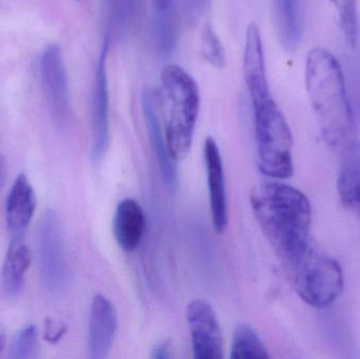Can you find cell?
Listing matches in <instances>:
<instances>
[{"mask_svg":"<svg viewBox=\"0 0 360 359\" xmlns=\"http://www.w3.org/2000/svg\"><path fill=\"white\" fill-rule=\"evenodd\" d=\"M44 328V339L50 344L58 343L68 330V327L63 322L53 320H46Z\"/></svg>","mask_w":360,"mask_h":359,"instance_id":"25","label":"cell"},{"mask_svg":"<svg viewBox=\"0 0 360 359\" xmlns=\"http://www.w3.org/2000/svg\"><path fill=\"white\" fill-rule=\"evenodd\" d=\"M37 351V329L31 325L23 328L15 337L10 350V358H36Z\"/></svg>","mask_w":360,"mask_h":359,"instance_id":"23","label":"cell"},{"mask_svg":"<svg viewBox=\"0 0 360 359\" xmlns=\"http://www.w3.org/2000/svg\"><path fill=\"white\" fill-rule=\"evenodd\" d=\"M338 13V23L345 41L354 48L359 40V13L357 0H330Z\"/></svg>","mask_w":360,"mask_h":359,"instance_id":"22","label":"cell"},{"mask_svg":"<svg viewBox=\"0 0 360 359\" xmlns=\"http://www.w3.org/2000/svg\"><path fill=\"white\" fill-rule=\"evenodd\" d=\"M38 253L42 285L51 293L63 292L69 284L70 269L60 219L46 210L38 228Z\"/></svg>","mask_w":360,"mask_h":359,"instance_id":"6","label":"cell"},{"mask_svg":"<svg viewBox=\"0 0 360 359\" xmlns=\"http://www.w3.org/2000/svg\"><path fill=\"white\" fill-rule=\"evenodd\" d=\"M109 39L105 38L95 70L92 97V159L98 162L107 153L110 143V96L107 56Z\"/></svg>","mask_w":360,"mask_h":359,"instance_id":"9","label":"cell"},{"mask_svg":"<svg viewBox=\"0 0 360 359\" xmlns=\"http://www.w3.org/2000/svg\"><path fill=\"white\" fill-rule=\"evenodd\" d=\"M118 330V314L114 303L103 294L95 295L89 322V354L93 359L109 355Z\"/></svg>","mask_w":360,"mask_h":359,"instance_id":"12","label":"cell"},{"mask_svg":"<svg viewBox=\"0 0 360 359\" xmlns=\"http://www.w3.org/2000/svg\"><path fill=\"white\" fill-rule=\"evenodd\" d=\"M212 223L218 234L226 231L229 223L228 197H226V177L224 162L219 148L213 137H207L203 147Z\"/></svg>","mask_w":360,"mask_h":359,"instance_id":"11","label":"cell"},{"mask_svg":"<svg viewBox=\"0 0 360 359\" xmlns=\"http://www.w3.org/2000/svg\"><path fill=\"white\" fill-rule=\"evenodd\" d=\"M201 53L212 67L221 69L226 65V53L219 38L210 25L203 29L201 35Z\"/></svg>","mask_w":360,"mask_h":359,"instance_id":"24","label":"cell"},{"mask_svg":"<svg viewBox=\"0 0 360 359\" xmlns=\"http://www.w3.org/2000/svg\"><path fill=\"white\" fill-rule=\"evenodd\" d=\"M186 320L197 359L224 358V337L212 306L203 299L193 301L186 308Z\"/></svg>","mask_w":360,"mask_h":359,"instance_id":"8","label":"cell"},{"mask_svg":"<svg viewBox=\"0 0 360 359\" xmlns=\"http://www.w3.org/2000/svg\"><path fill=\"white\" fill-rule=\"evenodd\" d=\"M351 210L354 211V212L360 216V191L359 195H357L356 200H355L352 207H351Z\"/></svg>","mask_w":360,"mask_h":359,"instance_id":"30","label":"cell"},{"mask_svg":"<svg viewBox=\"0 0 360 359\" xmlns=\"http://www.w3.org/2000/svg\"><path fill=\"white\" fill-rule=\"evenodd\" d=\"M151 34L160 55L169 56L179 41V20L175 0H152Z\"/></svg>","mask_w":360,"mask_h":359,"instance_id":"16","label":"cell"},{"mask_svg":"<svg viewBox=\"0 0 360 359\" xmlns=\"http://www.w3.org/2000/svg\"><path fill=\"white\" fill-rule=\"evenodd\" d=\"M6 173H8V170H6V159L4 156L0 155V190L6 183Z\"/></svg>","mask_w":360,"mask_h":359,"instance_id":"28","label":"cell"},{"mask_svg":"<svg viewBox=\"0 0 360 359\" xmlns=\"http://www.w3.org/2000/svg\"><path fill=\"white\" fill-rule=\"evenodd\" d=\"M146 225V214L139 202L133 198L120 200L114 214L113 232L122 251L132 252L141 244Z\"/></svg>","mask_w":360,"mask_h":359,"instance_id":"15","label":"cell"},{"mask_svg":"<svg viewBox=\"0 0 360 359\" xmlns=\"http://www.w3.org/2000/svg\"><path fill=\"white\" fill-rule=\"evenodd\" d=\"M36 210L33 187L25 174L13 183L6 202V226L13 238H22Z\"/></svg>","mask_w":360,"mask_h":359,"instance_id":"14","label":"cell"},{"mask_svg":"<svg viewBox=\"0 0 360 359\" xmlns=\"http://www.w3.org/2000/svg\"><path fill=\"white\" fill-rule=\"evenodd\" d=\"M283 269L300 299L316 309L333 305L344 291L340 263L314 242Z\"/></svg>","mask_w":360,"mask_h":359,"instance_id":"4","label":"cell"},{"mask_svg":"<svg viewBox=\"0 0 360 359\" xmlns=\"http://www.w3.org/2000/svg\"><path fill=\"white\" fill-rule=\"evenodd\" d=\"M186 13L192 19L200 17L207 8L209 0H184Z\"/></svg>","mask_w":360,"mask_h":359,"instance_id":"26","label":"cell"},{"mask_svg":"<svg viewBox=\"0 0 360 359\" xmlns=\"http://www.w3.org/2000/svg\"><path fill=\"white\" fill-rule=\"evenodd\" d=\"M171 356H172V354H171V346L167 341L156 344L151 351L152 358L166 359L170 358Z\"/></svg>","mask_w":360,"mask_h":359,"instance_id":"27","label":"cell"},{"mask_svg":"<svg viewBox=\"0 0 360 359\" xmlns=\"http://www.w3.org/2000/svg\"><path fill=\"white\" fill-rule=\"evenodd\" d=\"M141 4V0H103L101 11L109 41H118L129 35Z\"/></svg>","mask_w":360,"mask_h":359,"instance_id":"18","label":"cell"},{"mask_svg":"<svg viewBox=\"0 0 360 359\" xmlns=\"http://www.w3.org/2000/svg\"><path fill=\"white\" fill-rule=\"evenodd\" d=\"M164 111L165 137L174 160L190 153L200 107L198 86L194 78L177 65H169L162 73L160 95Z\"/></svg>","mask_w":360,"mask_h":359,"instance_id":"3","label":"cell"},{"mask_svg":"<svg viewBox=\"0 0 360 359\" xmlns=\"http://www.w3.org/2000/svg\"><path fill=\"white\" fill-rule=\"evenodd\" d=\"M304 79L323 137L332 147L342 149L356 135L354 113L340 63L327 48H313L307 57Z\"/></svg>","mask_w":360,"mask_h":359,"instance_id":"2","label":"cell"},{"mask_svg":"<svg viewBox=\"0 0 360 359\" xmlns=\"http://www.w3.org/2000/svg\"><path fill=\"white\" fill-rule=\"evenodd\" d=\"M279 35L285 50L293 52L302 37L300 0H274Z\"/></svg>","mask_w":360,"mask_h":359,"instance_id":"20","label":"cell"},{"mask_svg":"<svg viewBox=\"0 0 360 359\" xmlns=\"http://www.w3.org/2000/svg\"><path fill=\"white\" fill-rule=\"evenodd\" d=\"M6 329H4V325L0 322V353L4 351V347H6Z\"/></svg>","mask_w":360,"mask_h":359,"instance_id":"29","label":"cell"},{"mask_svg":"<svg viewBox=\"0 0 360 359\" xmlns=\"http://www.w3.org/2000/svg\"><path fill=\"white\" fill-rule=\"evenodd\" d=\"M40 75L53 122L59 129L67 128L72 118L69 79L63 53L57 44H50L42 53Z\"/></svg>","mask_w":360,"mask_h":359,"instance_id":"7","label":"cell"},{"mask_svg":"<svg viewBox=\"0 0 360 359\" xmlns=\"http://www.w3.org/2000/svg\"><path fill=\"white\" fill-rule=\"evenodd\" d=\"M243 74L252 103L272 96L266 78L262 34L256 23L248 27L243 53Z\"/></svg>","mask_w":360,"mask_h":359,"instance_id":"13","label":"cell"},{"mask_svg":"<svg viewBox=\"0 0 360 359\" xmlns=\"http://www.w3.org/2000/svg\"><path fill=\"white\" fill-rule=\"evenodd\" d=\"M342 166L338 179V190L344 206L351 209L360 191V141L355 138L345 145Z\"/></svg>","mask_w":360,"mask_h":359,"instance_id":"19","label":"cell"},{"mask_svg":"<svg viewBox=\"0 0 360 359\" xmlns=\"http://www.w3.org/2000/svg\"><path fill=\"white\" fill-rule=\"evenodd\" d=\"M230 356L233 359L270 358L266 346L255 330L248 325H240L235 329Z\"/></svg>","mask_w":360,"mask_h":359,"instance_id":"21","label":"cell"},{"mask_svg":"<svg viewBox=\"0 0 360 359\" xmlns=\"http://www.w3.org/2000/svg\"><path fill=\"white\" fill-rule=\"evenodd\" d=\"M77 1H78V0H77Z\"/></svg>","mask_w":360,"mask_h":359,"instance_id":"31","label":"cell"},{"mask_svg":"<svg viewBox=\"0 0 360 359\" xmlns=\"http://www.w3.org/2000/svg\"><path fill=\"white\" fill-rule=\"evenodd\" d=\"M31 263V253L22 238H13L4 259L1 272V291L8 301L18 299Z\"/></svg>","mask_w":360,"mask_h":359,"instance_id":"17","label":"cell"},{"mask_svg":"<svg viewBox=\"0 0 360 359\" xmlns=\"http://www.w3.org/2000/svg\"><path fill=\"white\" fill-rule=\"evenodd\" d=\"M258 168L266 176L288 179L293 175V136L272 96L252 103Z\"/></svg>","mask_w":360,"mask_h":359,"instance_id":"5","label":"cell"},{"mask_svg":"<svg viewBox=\"0 0 360 359\" xmlns=\"http://www.w3.org/2000/svg\"><path fill=\"white\" fill-rule=\"evenodd\" d=\"M254 215L283 266L312 244V207L300 190L283 183H264L251 192Z\"/></svg>","mask_w":360,"mask_h":359,"instance_id":"1","label":"cell"},{"mask_svg":"<svg viewBox=\"0 0 360 359\" xmlns=\"http://www.w3.org/2000/svg\"><path fill=\"white\" fill-rule=\"evenodd\" d=\"M160 95L151 89L143 91L141 96L143 116L147 124L148 134L154 155L158 159L162 181L169 190H175L179 185L176 160L171 156L167 145L166 137L162 132L158 116Z\"/></svg>","mask_w":360,"mask_h":359,"instance_id":"10","label":"cell"}]
</instances>
